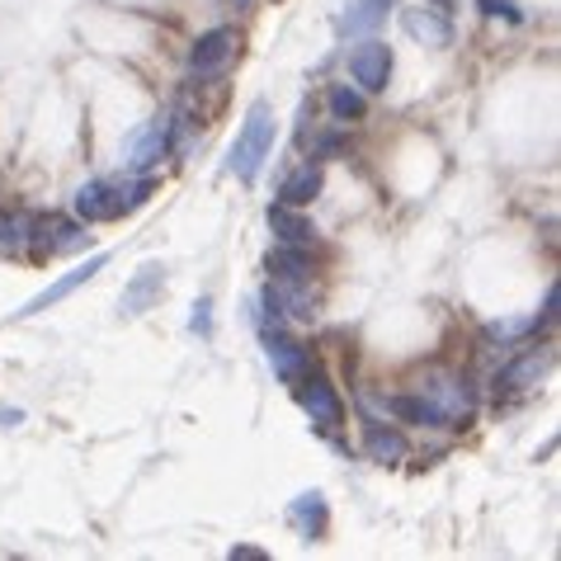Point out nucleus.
Returning <instances> with one entry per match:
<instances>
[{"mask_svg": "<svg viewBox=\"0 0 561 561\" xmlns=\"http://www.w3.org/2000/svg\"><path fill=\"white\" fill-rule=\"evenodd\" d=\"M274 137H278L274 108L270 104H251V114H245L237 142H231V151H227V170L241 184H255L260 180V165L270 161V151H274Z\"/></svg>", "mask_w": 561, "mask_h": 561, "instance_id": "obj_1", "label": "nucleus"}, {"mask_svg": "<svg viewBox=\"0 0 561 561\" xmlns=\"http://www.w3.org/2000/svg\"><path fill=\"white\" fill-rule=\"evenodd\" d=\"M151 190H156V180H95V184H81V190H76V217H81V222H118L123 213L147 204Z\"/></svg>", "mask_w": 561, "mask_h": 561, "instance_id": "obj_2", "label": "nucleus"}, {"mask_svg": "<svg viewBox=\"0 0 561 561\" xmlns=\"http://www.w3.org/2000/svg\"><path fill=\"white\" fill-rule=\"evenodd\" d=\"M350 76H354V85L368 90V95H382L387 81H392V48L378 43V38L358 43V48L350 53Z\"/></svg>", "mask_w": 561, "mask_h": 561, "instance_id": "obj_3", "label": "nucleus"}, {"mask_svg": "<svg viewBox=\"0 0 561 561\" xmlns=\"http://www.w3.org/2000/svg\"><path fill=\"white\" fill-rule=\"evenodd\" d=\"M241 38L237 28H208V34H198V43L190 48V71L194 76H222L231 67V57H237Z\"/></svg>", "mask_w": 561, "mask_h": 561, "instance_id": "obj_4", "label": "nucleus"}, {"mask_svg": "<svg viewBox=\"0 0 561 561\" xmlns=\"http://www.w3.org/2000/svg\"><path fill=\"white\" fill-rule=\"evenodd\" d=\"M104 264H108V255H90L85 264H71V270H67V274H61V278H57V284H53V288H43V293H38V298H34V302H28V307L20 311V317H38V311H48V307H57L61 298H71V293H76V288H85V284H90V278H95V274L104 270Z\"/></svg>", "mask_w": 561, "mask_h": 561, "instance_id": "obj_5", "label": "nucleus"}, {"mask_svg": "<svg viewBox=\"0 0 561 561\" xmlns=\"http://www.w3.org/2000/svg\"><path fill=\"white\" fill-rule=\"evenodd\" d=\"M401 28L415 38V43H425V48H448L454 43V24H448V14L444 10H401Z\"/></svg>", "mask_w": 561, "mask_h": 561, "instance_id": "obj_6", "label": "nucleus"}, {"mask_svg": "<svg viewBox=\"0 0 561 561\" xmlns=\"http://www.w3.org/2000/svg\"><path fill=\"white\" fill-rule=\"evenodd\" d=\"M302 411L311 415V425L335 430L340 420H345V401H340V392L325 378H307L302 382Z\"/></svg>", "mask_w": 561, "mask_h": 561, "instance_id": "obj_7", "label": "nucleus"}, {"mask_svg": "<svg viewBox=\"0 0 561 561\" xmlns=\"http://www.w3.org/2000/svg\"><path fill=\"white\" fill-rule=\"evenodd\" d=\"M434 407L444 411L448 425H462V420H472V392H467V382L458 378H439V382H430V387H420Z\"/></svg>", "mask_w": 561, "mask_h": 561, "instance_id": "obj_8", "label": "nucleus"}, {"mask_svg": "<svg viewBox=\"0 0 561 561\" xmlns=\"http://www.w3.org/2000/svg\"><path fill=\"white\" fill-rule=\"evenodd\" d=\"M161 278H165V270L156 260H147L142 270L133 274V284L123 288V317H142V311L161 298Z\"/></svg>", "mask_w": 561, "mask_h": 561, "instance_id": "obj_9", "label": "nucleus"}, {"mask_svg": "<svg viewBox=\"0 0 561 561\" xmlns=\"http://www.w3.org/2000/svg\"><path fill=\"white\" fill-rule=\"evenodd\" d=\"M321 184H325L321 161H307V165H298V170H293V175L284 180V190H278V198H284L288 208H307L311 198L321 194Z\"/></svg>", "mask_w": 561, "mask_h": 561, "instance_id": "obj_10", "label": "nucleus"}, {"mask_svg": "<svg viewBox=\"0 0 561 561\" xmlns=\"http://www.w3.org/2000/svg\"><path fill=\"white\" fill-rule=\"evenodd\" d=\"M270 368L278 373L284 382H302V373H307V350L298 345V340H288V335H270Z\"/></svg>", "mask_w": 561, "mask_h": 561, "instance_id": "obj_11", "label": "nucleus"}, {"mask_svg": "<svg viewBox=\"0 0 561 561\" xmlns=\"http://www.w3.org/2000/svg\"><path fill=\"white\" fill-rule=\"evenodd\" d=\"M270 227H274V237L284 245H311V241H317L311 217H302V208H288V204L270 208Z\"/></svg>", "mask_w": 561, "mask_h": 561, "instance_id": "obj_12", "label": "nucleus"}, {"mask_svg": "<svg viewBox=\"0 0 561 561\" xmlns=\"http://www.w3.org/2000/svg\"><path fill=\"white\" fill-rule=\"evenodd\" d=\"M165 147H170V128H165L161 118H156V123H147V128L133 137V156H128V165H133V170H151V165L165 156Z\"/></svg>", "mask_w": 561, "mask_h": 561, "instance_id": "obj_13", "label": "nucleus"}, {"mask_svg": "<svg viewBox=\"0 0 561 561\" xmlns=\"http://www.w3.org/2000/svg\"><path fill=\"white\" fill-rule=\"evenodd\" d=\"M270 274L278 284H311V255L302 245H284V251L270 255Z\"/></svg>", "mask_w": 561, "mask_h": 561, "instance_id": "obj_14", "label": "nucleus"}, {"mask_svg": "<svg viewBox=\"0 0 561 561\" xmlns=\"http://www.w3.org/2000/svg\"><path fill=\"white\" fill-rule=\"evenodd\" d=\"M368 458L373 462H401L407 458V434L392 430V425H368Z\"/></svg>", "mask_w": 561, "mask_h": 561, "instance_id": "obj_15", "label": "nucleus"}, {"mask_svg": "<svg viewBox=\"0 0 561 561\" xmlns=\"http://www.w3.org/2000/svg\"><path fill=\"white\" fill-rule=\"evenodd\" d=\"M392 411H397V415H407L411 425H448L444 411L434 407V401H430L425 392H415V397H397V401H392Z\"/></svg>", "mask_w": 561, "mask_h": 561, "instance_id": "obj_16", "label": "nucleus"}, {"mask_svg": "<svg viewBox=\"0 0 561 561\" xmlns=\"http://www.w3.org/2000/svg\"><path fill=\"white\" fill-rule=\"evenodd\" d=\"M293 519L302 524V534L307 538H321V528H325V501L317 491L311 495H298V505H293Z\"/></svg>", "mask_w": 561, "mask_h": 561, "instance_id": "obj_17", "label": "nucleus"}, {"mask_svg": "<svg viewBox=\"0 0 561 561\" xmlns=\"http://www.w3.org/2000/svg\"><path fill=\"white\" fill-rule=\"evenodd\" d=\"M382 14H387V0H354V10L345 14V28L350 34H364V28L382 24Z\"/></svg>", "mask_w": 561, "mask_h": 561, "instance_id": "obj_18", "label": "nucleus"}, {"mask_svg": "<svg viewBox=\"0 0 561 561\" xmlns=\"http://www.w3.org/2000/svg\"><path fill=\"white\" fill-rule=\"evenodd\" d=\"M542 368H548V358H542V354H524V358H514V364L501 373V382L505 387H524V382H534Z\"/></svg>", "mask_w": 561, "mask_h": 561, "instance_id": "obj_19", "label": "nucleus"}, {"mask_svg": "<svg viewBox=\"0 0 561 561\" xmlns=\"http://www.w3.org/2000/svg\"><path fill=\"white\" fill-rule=\"evenodd\" d=\"M34 237V217L24 213H0V245H24Z\"/></svg>", "mask_w": 561, "mask_h": 561, "instance_id": "obj_20", "label": "nucleus"}, {"mask_svg": "<svg viewBox=\"0 0 561 561\" xmlns=\"http://www.w3.org/2000/svg\"><path fill=\"white\" fill-rule=\"evenodd\" d=\"M331 108H335V118H364V95L350 85H335L331 90Z\"/></svg>", "mask_w": 561, "mask_h": 561, "instance_id": "obj_21", "label": "nucleus"}, {"mask_svg": "<svg viewBox=\"0 0 561 561\" xmlns=\"http://www.w3.org/2000/svg\"><path fill=\"white\" fill-rule=\"evenodd\" d=\"M190 325H194L198 335H208V331H213V302H208V298H198V302H194V317H190Z\"/></svg>", "mask_w": 561, "mask_h": 561, "instance_id": "obj_22", "label": "nucleus"}, {"mask_svg": "<svg viewBox=\"0 0 561 561\" xmlns=\"http://www.w3.org/2000/svg\"><path fill=\"white\" fill-rule=\"evenodd\" d=\"M481 5H486V14H505V20H519V10L505 5V0H481Z\"/></svg>", "mask_w": 561, "mask_h": 561, "instance_id": "obj_23", "label": "nucleus"}, {"mask_svg": "<svg viewBox=\"0 0 561 561\" xmlns=\"http://www.w3.org/2000/svg\"><path fill=\"white\" fill-rule=\"evenodd\" d=\"M260 548H231V561H260Z\"/></svg>", "mask_w": 561, "mask_h": 561, "instance_id": "obj_24", "label": "nucleus"}, {"mask_svg": "<svg viewBox=\"0 0 561 561\" xmlns=\"http://www.w3.org/2000/svg\"><path fill=\"white\" fill-rule=\"evenodd\" d=\"M20 420H24L20 411H0V430H10V425H20Z\"/></svg>", "mask_w": 561, "mask_h": 561, "instance_id": "obj_25", "label": "nucleus"}, {"mask_svg": "<svg viewBox=\"0 0 561 561\" xmlns=\"http://www.w3.org/2000/svg\"><path fill=\"white\" fill-rule=\"evenodd\" d=\"M241 5H251V0H241Z\"/></svg>", "mask_w": 561, "mask_h": 561, "instance_id": "obj_26", "label": "nucleus"}]
</instances>
